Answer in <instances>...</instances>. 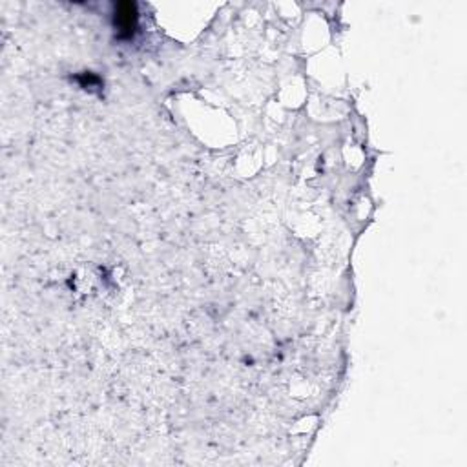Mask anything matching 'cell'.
Wrapping results in <instances>:
<instances>
[{"mask_svg": "<svg viewBox=\"0 0 467 467\" xmlns=\"http://www.w3.org/2000/svg\"><path fill=\"white\" fill-rule=\"evenodd\" d=\"M115 24L122 35H132L137 24V8L135 4H119L115 10Z\"/></svg>", "mask_w": 467, "mask_h": 467, "instance_id": "cell-1", "label": "cell"}]
</instances>
